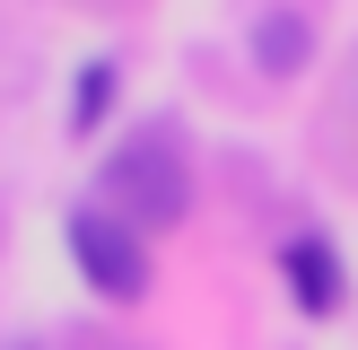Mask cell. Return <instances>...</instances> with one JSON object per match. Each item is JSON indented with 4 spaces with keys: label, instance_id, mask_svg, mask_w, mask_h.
I'll return each instance as SVG.
<instances>
[{
    "label": "cell",
    "instance_id": "6da1fadb",
    "mask_svg": "<svg viewBox=\"0 0 358 350\" xmlns=\"http://www.w3.org/2000/svg\"><path fill=\"white\" fill-rule=\"evenodd\" d=\"M192 202L184 184V140L166 132V122H140L131 140H114V158H105V210L114 219H131L140 237L149 227H175Z\"/></svg>",
    "mask_w": 358,
    "mask_h": 350
},
{
    "label": "cell",
    "instance_id": "7a4b0ae2",
    "mask_svg": "<svg viewBox=\"0 0 358 350\" xmlns=\"http://www.w3.org/2000/svg\"><path fill=\"white\" fill-rule=\"evenodd\" d=\"M70 262H79V280L105 298V307H140V298H149V280H157L149 237H140L131 219H114L105 202L70 210Z\"/></svg>",
    "mask_w": 358,
    "mask_h": 350
},
{
    "label": "cell",
    "instance_id": "277c9868",
    "mask_svg": "<svg viewBox=\"0 0 358 350\" xmlns=\"http://www.w3.org/2000/svg\"><path fill=\"white\" fill-rule=\"evenodd\" d=\"M254 62L271 70V79H297V70H306V18L297 9H262L254 18Z\"/></svg>",
    "mask_w": 358,
    "mask_h": 350
},
{
    "label": "cell",
    "instance_id": "5b68a950",
    "mask_svg": "<svg viewBox=\"0 0 358 350\" xmlns=\"http://www.w3.org/2000/svg\"><path fill=\"white\" fill-rule=\"evenodd\" d=\"M114 88H122V79H114V62H87V70H79V97H70V132H79V140H87V132L105 122Z\"/></svg>",
    "mask_w": 358,
    "mask_h": 350
},
{
    "label": "cell",
    "instance_id": "3957f363",
    "mask_svg": "<svg viewBox=\"0 0 358 350\" xmlns=\"http://www.w3.org/2000/svg\"><path fill=\"white\" fill-rule=\"evenodd\" d=\"M280 272H289V298L306 315H341L350 280H341V254H332V237H289L280 245Z\"/></svg>",
    "mask_w": 358,
    "mask_h": 350
}]
</instances>
